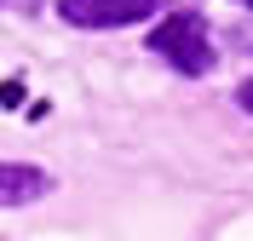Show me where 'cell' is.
<instances>
[{
	"label": "cell",
	"mask_w": 253,
	"mask_h": 241,
	"mask_svg": "<svg viewBox=\"0 0 253 241\" xmlns=\"http://www.w3.org/2000/svg\"><path fill=\"white\" fill-rule=\"evenodd\" d=\"M150 46L184 75H207L213 69V40H207V23L196 12H167L156 23V34H150Z\"/></svg>",
	"instance_id": "cell-1"
},
{
	"label": "cell",
	"mask_w": 253,
	"mask_h": 241,
	"mask_svg": "<svg viewBox=\"0 0 253 241\" xmlns=\"http://www.w3.org/2000/svg\"><path fill=\"white\" fill-rule=\"evenodd\" d=\"M236 98H242V109L253 115V80H242V92H236Z\"/></svg>",
	"instance_id": "cell-5"
},
{
	"label": "cell",
	"mask_w": 253,
	"mask_h": 241,
	"mask_svg": "<svg viewBox=\"0 0 253 241\" xmlns=\"http://www.w3.org/2000/svg\"><path fill=\"white\" fill-rule=\"evenodd\" d=\"M236 6H253V0H236Z\"/></svg>",
	"instance_id": "cell-6"
},
{
	"label": "cell",
	"mask_w": 253,
	"mask_h": 241,
	"mask_svg": "<svg viewBox=\"0 0 253 241\" xmlns=\"http://www.w3.org/2000/svg\"><path fill=\"white\" fill-rule=\"evenodd\" d=\"M0 103H6V109H17V103H23V86H17V80H6V86H0Z\"/></svg>",
	"instance_id": "cell-4"
},
{
	"label": "cell",
	"mask_w": 253,
	"mask_h": 241,
	"mask_svg": "<svg viewBox=\"0 0 253 241\" xmlns=\"http://www.w3.org/2000/svg\"><path fill=\"white\" fill-rule=\"evenodd\" d=\"M52 190V178L41 167H23V161H0V207H23V201H41Z\"/></svg>",
	"instance_id": "cell-3"
},
{
	"label": "cell",
	"mask_w": 253,
	"mask_h": 241,
	"mask_svg": "<svg viewBox=\"0 0 253 241\" xmlns=\"http://www.w3.org/2000/svg\"><path fill=\"white\" fill-rule=\"evenodd\" d=\"M167 0H58L63 23L75 29H121V23H138V17H156Z\"/></svg>",
	"instance_id": "cell-2"
}]
</instances>
